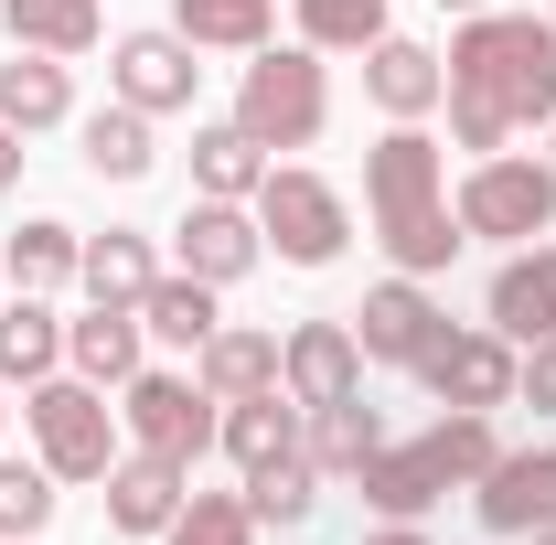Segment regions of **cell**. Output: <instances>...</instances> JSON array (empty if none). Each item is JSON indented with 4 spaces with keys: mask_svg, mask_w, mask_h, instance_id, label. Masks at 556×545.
Returning a JSON list of instances; mask_svg holds the SVG:
<instances>
[{
    "mask_svg": "<svg viewBox=\"0 0 556 545\" xmlns=\"http://www.w3.org/2000/svg\"><path fill=\"white\" fill-rule=\"evenodd\" d=\"M257 236H268L289 268H332L343 236H353V214H343V193H332L321 172H268V182H257Z\"/></svg>",
    "mask_w": 556,
    "mask_h": 545,
    "instance_id": "5b68a950",
    "label": "cell"
},
{
    "mask_svg": "<svg viewBox=\"0 0 556 545\" xmlns=\"http://www.w3.org/2000/svg\"><path fill=\"white\" fill-rule=\"evenodd\" d=\"M439 11H482V0H439Z\"/></svg>",
    "mask_w": 556,
    "mask_h": 545,
    "instance_id": "74e56055",
    "label": "cell"
},
{
    "mask_svg": "<svg viewBox=\"0 0 556 545\" xmlns=\"http://www.w3.org/2000/svg\"><path fill=\"white\" fill-rule=\"evenodd\" d=\"M364 204H375V236H386V257L407 278L450 268L471 236H460V214L439 204V139L417 129V118H396V129L364 150Z\"/></svg>",
    "mask_w": 556,
    "mask_h": 545,
    "instance_id": "7a4b0ae2",
    "label": "cell"
},
{
    "mask_svg": "<svg viewBox=\"0 0 556 545\" xmlns=\"http://www.w3.org/2000/svg\"><path fill=\"white\" fill-rule=\"evenodd\" d=\"M439 332H450V310H439V300H428L407 268L386 278V289H364V310H353V342H364L375 364H417Z\"/></svg>",
    "mask_w": 556,
    "mask_h": 545,
    "instance_id": "8fae6325",
    "label": "cell"
},
{
    "mask_svg": "<svg viewBox=\"0 0 556 545\" xmlns=\"http://www.w3.org/2000/svg\"><path fill=\"white\" fill-rule=\"evenodd\" d=\"M11 182H22V129L0 118V193H11Z\"/></svg>",
    "mask_w": 556,
    "mask_h": 545,
    "instance_id": "d590c367",
    "label": "cell"
},
{
    "mask_svg": "<svg viewBox=\"0 0 556 545\" xmlns=\"http://www.w3.org/2000/svg\"><path fill=\"white\" fill-rule=\"evenodd\" d=\"M75 278H86V300H108V310H139L150 300V236H129V225H108V236H86V257H75Z\"/></svg>",
    "mask_w": 556,
    "mask_h": 545,
    "instance_id": "603a6c76",
    "label": "cell"
},
{
    "mask_svg": "<svg viewBox=\"0 0 556 545\" xmlns=\"http://www.w3.org/2000/svg\"><path fill=\"white\" fill-rule=\"evenodd\" d=\"M139 332H161V342H182V353H204V342H214V278H150Z\"/></svg>",
    "mask_w": 556,
    "mask_h": 545,
    "instance_id": "f1b7e54d",
    "label": "cell"
},
{
    "mask_svg": "<svg viewBox=\"0 0 556 545\" xmlns=\"http://www.w3.org/2000/svg\"><path fill=\"white\" fill-rule=\"evenodd\" d=\"M556 225V161H503L460 182V236H546Z\"/></svg>",
    "mask_w": 556,
    "mask_h": 545,
    "instance_id": "8992f818",
    "label": "cell"
},
{
    "mask_svg": "<svg viewBox=\"0 0 556 545\" xmlns=\"http://www.w3.org/2000/svg\"><path fill=\"white\" fill-rule=\"evenodd\" d=\"M514 364H525V353H514L503 332H439L428 353H417V375H428L439 407H482V417L514 407Z\"/></svg>",
    "mask_w": 556,
    "mask_h": 545,
    "instance_id": "ba28073f",
    "label": "cell"
},
{
    "mask_svg": "<svg viewBox=\"0 0 556 545\" xmlns=\"http://www.w3.org/2000/svg\"><path fill=\"white\" fill-rule=\"evenodd\" d=\"M0 118L33 139V129H65L75 118V75L65 54H22V65H0Z\"/></svg>",
    "mask_w": 556,
    "mask_h": 545,
    "instance_id": "7402d4cb",
    "label": "cell"
},
{
    "mask_svg": "<svg viewBox=\"0 0 556 545\" xmlns=\"http://www.w3.org/2000/svg\"><path fill=\"white\" fill-rule=\"evenodd\" d=\"M300 449H311V471H321V481H364V460L386 449V417L364 407V396H343V407H311V439H300Z\"/></svg>",
    "mask_w": 556,
    "mask_h": 545,
    "instance_id": "ffe728a7",
    "label": "cell"
},
{
    "mask_svg": "<svg viewBox=\"0 0 556 545\" xmlns=\"http://www.w3.org/2000/svg\"><path fill=\"white\" fill-rule=\"evenodd\" d=\"M193 385H204L214 407L268 396V385H278V332H225V321H214V342L193 353Z\"/></svg>",
    "mask_w": 556,
    "mask_h": 545,
    "instance_id": "ac0fdd59",
    "label": "cell"
},
{
    "mask_svg": "<svg viewBox=\"0 0 556 545\" xmlns=\"http://www.w3.org/2000/svg\"><path fill=\"white\" fill-rule=\"evenodd\" d=\"M236 129L257 139V150H311V139L332 129V75H321V54L311 43H289V54L257 43V65L236 86Z\"/></svg>",
    "mask_w": 556,
    "mask_h": 545,
    "instance_id": "3957f363",
    "label": "cell"
},
{
    "mask_svg": "<svg viewBox=\"0 0 556 545\" xmlns=\"http://www.w3.org/2000/svg\"><path fill=\"white\" fill-rule=\"evenodd\" d=\"M0 545H33V535H0Z\"/></svg>",
    "mask_w": 556,
    "mask_h": 545,
    "instance_id": "f35d334b",
    "label": "cell"
},
{
    "mask_svg": "<svg viewBox=\"0 0 556 545\" xmlns=\"http://www.w3.org/2000/svg\"><path fill=\"white\" fill-rule=\"evenodd\" d=\"M172 246H182V278H214V289H236V278H247L257 257H268L257 214H247V204H214V193H193V204H182Z\"/></svg>",
    "mask_w": 556,
    "mask_h": 545,
    "instance_id": "9c48e42d",
    "label": "cell"
},
{
    "mask_svg": "<svg viewBox=\"0 0 556 545\" xmlns=\"http://www.w3.org/2000/svg\"><path fill=\"white\" fill-rule=\"evenodd\" d=\"M118 417H129L139 449H161V460H182V471L204 460L214 428H225L214 396H204V385H182V375H129V407H118Z\"/></svg>",
    "mask_w": 556,
    "mask_h": 545,
    "instance_id": "52a82bcc",
    "label": "cell"
},
{
    "mask_svg": "<svg viewBox=\"0 0 556 545\" xmlns=\"http://www.w3.org/2000/svg\"><path fill=\"white\" fill-rule=\"evenodd\" d=\"M161 545H257V514H247L236 492H193V503L161 524Z\"/></svg>",
    "mask_w": 556,
    "mask_h": 545,
    "instance_id": "d6a6232c",
    "label": "cell"
},
{
    "mask_svg": "<svg viewBox=\"0 0 556 545\" xmlns=\"http://www.w3.org/2000/svg\"><path fill=\"white\" fill-rule=\"evenodd\" d=\"M492 332L503 342H546L556 332V246H525L492 268Z\"/></svg>",
    "mask_w": 556,
    "mask_h": 545,
    "instance_id": "2e32d148",
    "label": "cell"
},
{
    "mask_svg": "<svg viewBox=\"0 0 556 545\" xmlns=\"http://www.w3.org/2000/svg\"><path fill=\"white\" fill-rule=\"evenodd\" d=\"M22 428H33V449H43L54 481H108V460H118V407L86 375H43L22 396Z\"/></svg>",
    "mask_w": 556,
    "mask_h": 545,
    "instance_id": "277c9868",
    "label": "cell"
},
{
    "mask_svg": "<svg viewBox=\"0 0 556 545\" xmlns=\"http://www.w3.org/2000/svg\"><path fill=\"white\" fill-rule=\"evenodd\" d=\"M108 75H118V97L129 107H150V118H172V107H193V43L182 33H118V54H108Z\"/></svg>",
    "mask_w": 556,
    "mask_h": 545,
    "instance_id": "7c38bea8",
    "label": "cell"
},
{
    "mask_svg": "<svg viewBox=\"0 0 556 545\" xmlns=\"http://www.w3.org/2000/svg\"><path fill=\"white\" fill-rule=\"evenodd\" d=\"M364 97L386 107V118H428L439 97H450V65L407 43V33H386V43H364Z\"/></svg>",
    "mask_w": 556,
    "mask_h": 545,
    "instance_id": "5bb4252c",
    "label": "cell"
},
{
    "mask_svg": "<svg viewBox=\"0 0 556 545\" xmlns=\"http://www.w3.org/2000/svg\"><path fill=\"white\" fill-rule=\"evenodd\" d=\"M65 364L86 375V385H129L139 375V310H86V321H65Z\"/></svg>",
    "mask_w": 556,
    "mask_h": 545,
    "instance_id": "484cf974",
    "label": "cell"
},
{
    "mask_svg": "<svg viewBox=\"0 0 556 545\" xmlns=\"http://www.w3.org/2000/svg\"><path fill=\"white\" fill-rule=\"evenodd\" d=\"M514 396H535V407L556 417V332H546V342H525V364H514Z\"/></svg>",
    "mask_w": 556,
    "mask_h": 545,
    "instance_id": "e575fe53",
    "label": "cell"
},
{
    "mask_svg": "<svg viewBox=\"0 0 556 545\" xmlns=\"http://www.w3.org/2000/svg\"><path fill=\"white\" fill-rule=\"evenodd\" d=\"M257 182H268V150L236 129V118L193 129V193H214V204H257Z\"/></svg>",
    "mask_w": 556,
    "mask_h": 545,
    "instance_id": "44dd1931",
    "label": "cell"
},
{
    "mask_svg": "<svg viewBox=\"0 0 556 545\" xmlns=\"http://www.w3.org/2000/svg\"><path fill=\"white\" fill-rule=\"evenodd\" d=\"M75 257H86V236H75V225H54V214H33V225L11 236V257H0V268H11V289H65Z\"/></svg>",
    "mask_w": 556,
    "mask_h": 545,
    "instance_id": "f546056e",
    "label": "cell"
},
{
    "mask_svg": "<svg viewBox=\"0 0 556 545\" xmlns=\"http://www.w3.org/2000/svg\"><path fill=\"white\" fill-rule=\"evenodd\" d=\"M54 503H65V492H54L43 460H0V535H43Z\"/></svg>",
    "mask_w": 556,
    "mask_h": 545,
    "instance_id": "836d02e7",
    "label": "cell"
},
{
    "mask_svg": "<svg viewBox=\"0 0 556 545\" xmlns=\"http://www.w3.org/2000/svg\"><path fill=\"white\" fill-rule=\"evenodd\" d=\"M54 364H65V321L43 310V289H22L0 310V385H43Z\"/></svg>",
    "mask_w": 556,
    "mask_h": 545,
    "instance_id": "d4e9b609",
    "label": "cell"
},
{
    "mask_svg": "<svg viewBox=\"0 0 556 545\" xmlns=\"http://www.w3.org/2000/svg\"><path fill=\"white\" fill-rule=\"evenodd\" d=\"M471 503H482L492 535H546L556 524V449H503Z\"/></svg>",
    "mask_w": 556,
    "mask_h": 545,
    "instance_id": "4fadbf2b",
    "label": "cell"
},
{
    "mask_svg": "<svg viewBox=\"0 0 556 545\" xmlns=\"http://www.w3.org/2000/svg\"><path fill=\"white\" fill-rule=\"evenodd\" d=\"M450 129L460 150H503L525 118H556V22L535 11H471L460 43H450Z\"/></svg>",
    "mask_w": 556,
    "mask_h": 545,
    "instance_id": "6da1fadb",
    "label": "cell"
},
{
    "mask_svg": "<svg viewBox=\"0 0 556 545\" xmlns=\"http://www.w3.org/2000/svg\"><path fill=\"white\" fill-rule=\"evenodd\" d=\"M364 545H428V535H417V524H386V535H364Z\"/></svg>",
    "mask_w": 556,
    "mask_h": 545,
    "instance_id": "8d00e7d4",
    "label": "cell"
},
{
    "mask_svg": "<svg viewBox=\"0 0 556 545\" xmlns=\"http://www.w3.org/2000/svg\"><path fill=\"white\" fill-rule=\"evenodd\" d=\"M300 417H311V407H300L289 385H268V396H236L214 439L236 449V471H268V460H289V449H300Z\"/></svg>",
    "mask_w": 556,
    "mask_h": 545,
    "instance_id": "e0dca14e",
    "label": "cell"
},
{
    "mask_svg": "<svg viewBox=\"0 0 556 545\" xmlns=\"http://www.w3.org/2000/svg\"><path fill=\"white\" fill-rule=\"evenodd\" d=\"M439 492H450V471H439V449H428V439H407V449H375V460H364V503H375L386 524H417Z\"/></svg>",
    "mask_w": 556,
    "mask_h": 545,
    "instance_id": "d6986e66",
    "label": "cell"
},
{
    "mask_svg": "<svg viewBox=\"0 0 556 545\" xmlns=\"http://www.w3.org/2000/svg\"><path fill=\"white\" fill-rule=\"evenodd\" d=\"M278 385H289L300 407L364 396V342H353V321H300V332L278 342Z\"/></svg>",
    "mask_w": 556,
    "mask_h": 545,
    "instance_id": "30bf717a",
    "label": "cell"
},
{
    "mask_svg": "<svg viewBox=\"0 0 556 545\" xmlns=\"http://www.w3.org/2000/svg\"><path fill=\"white\" fill-rule=\"evenodd\" d=\"M300 43H311V54H364V43H386V0H300Z\"/></svg>",
    "mask_w": 556,
    "mask_h": 545,
    "instance_id": "1f68e13d",
    "label": "cell"
},
{
    "mask_svg": "<svg viewBox=\"0 0 556 545\" xmlns=\"http://www.w3.org/2000/svg\"><path fill=\"white\" fill-rule=\"evenodd\" d=\"M278 22V0H172V33L193 54H257Z\"/></svg>",
    "mask_w": 556,
    "mask_h": 545,
    "instance_id": "4316f807",
    "label": "cell"
},
{
    "mask_svg": "<svg viewBox=\"0 0 556 545\" xmlns=\"http://www.w3.org/2000/svg\"><path fill=\"white\" fill-rule=\"evenodd\" d=\"M0 417H11V407H0Z\"/></svg>",
    "mask_w": 556,
    "mask_h": 545,
    "instance_id": "60d3db41",
    "label": "cell"
},
{
    "mask_svg": "<svg viewBox=\"0 0 556 545\" xmlns=\"http://www.w3.org/2000/svg\"><path fill=\"white\" fill-rule=\"evenodd\" d=\"M182 503H193V492H182V460H161V449L108 460V524H118V535H161Z\"/></svg>",
    "mask_w": 556,
    "mask_h": 545,
    "instance_id": "9a60e30c",
    "label": "cell"
},
{
    "mask_svg": "<svg viewBox=\"0 0 556 545\" xmlns=\"http://www.w3.org/2000/svg\"><path fill=\"white\" fill-rule=\"evenodd\" d=\"M0 22L22 54H97V33H108L97 0H0Z\"/></svg>",
    "mask_w": 556,
    "mask_h": 545,
    "instance_id": "cb8c5ba5",
    "label": "cell"
},
{
    "mask_svg": "<svg viewBox=\"0 0 556 545\" xmlns=\"http://www.w3.org/2000/svg\"><path fill=\"white\" fill-rule=\"evenodd\" d=\"M150 161H161L150 107H129V97H118V107H97V118H86V172H97V182H139Z\"/></svg>",
    "mask_w": 556,
    "mask_h": 545,
    "instance_id": "83f0119b",
    "label": "cell"
},
{
    "mask_svg": "<svg viewBox=\"0 0 556 545\" xmlns=\"http://www.w3.org/2000/svg\"><path fill=\"white\" fill-rule=\"evenodd\" d=\"M535 545H556V524H546V535H535Z\"/></svg>",
    "mask_w": 556,
    "mask_h": 545,
    "instance_id": "ab89813d",
    "label": "cell"
},
{
    "mask_svg": "<svg viewBox=\"0 0 556 545\" xmlns=\"http://www.w3.org/2000/svg\"><path fill=\"white\" fill-rule=\"evenodd\" d=\"M311 503H321L311 449H289V460H268V471H247V514H257V524H311Z\"/></svg>",
    "mask_w": 556,
    "mask_h": 545,
    "instance_id": "4dcf8cb0",
    "label": "cell"
}]
</instances>
